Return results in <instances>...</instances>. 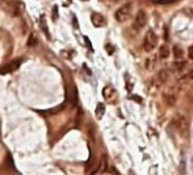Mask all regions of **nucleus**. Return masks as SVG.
Masks as SVG:
<instances>
[{
	"label": "nucleus",
	"instance_id": "1",
	"mask_svg": "<svg viewBox=\"0 0 193 175\" xmlns=\"http://www.w3.org/2000/svg\"><path fill=\"white\" fill-rule=\"evenodd\" d=\"M131 12H133V4L131 3H126V4H124L122 7H120L117 9L114 17H116V20H117L118 22H125V21H127L129 18H130Z\"/></svg>",
	"mask_w": 193,
	"mask_h": 175
},
{
	"label": "nucleus",
	"instance_id": "2",
	"mask_svg": "<svg viewBox=\"0 0 193 175\" xmlns=\"http://www.w3.org/2000/svg\"><path fill=\"white\" fill-rule=\"evenodd\" d=\"M156 45H158V37H156V34L154 33L152 30H149V32L146 33V36H145V40H143L145 50L150 53V52H152V50L156 48Z\"/></svg>",
	"mask_w": 193,
	"mask_h": 175
},
{
	"label": "nucleus",
	"instance_id": "3",
	"mask_svg": "<svg viewBox=\"0 0 193 175\" xmlns=\"http://www.w3.org/2000/svg\"><path fill=\"white\" fill-rule=\"evenodd\" d=\"M172 124L175 125V128H176L177 132H180L181 134H184L186 132V129H188V122H186L185 117L181 116V115H177L175 118H173Z\"/></svg>",
	"mask_w": 193,
	"mask_h": 175
},
{
	"label": "nucleus",
	"instance_id": "4",
	"mask_svg": "<svg viewBox=\"0 0 193 175\" xmlns=\"http://www.w3.org/2000/svg\"><path fill=\"white\" fill-rule=\"evenodd\" d=\"M146 24H147V13H146L143 9H141V11H138V13L136 16L134 27H136L137 29H142Z\"/></svg>",
	"mask_w": 193,
	"mask_h": 175
},
{
	"label": "nucleus",
	"instance_id": "5",
	"mask_svg": "<svg viewBox=\"0 0 193 175\" xmlns=\"http://www.w3.org/2000/svg\"><path fill=\"white\" fill-rule=\"evenodd\" d=\"M91 21L93 24V27L96 28H100V27H105V18L104 16H101L97 12H93L91 15Z\"/></svg>",
	"mask_w": 193,
	"mask_h": 175
},
{
	"label": "nucleus",
	"instance_id": "6",
	"mask_svg": "<svg viewBox=\"0 0 193 175\" xmlns=\"http://www.w3.org/2000/svg\"><path fill=\"white\" fill-rule=\"evenodd\" d=\"M20 63H21V61L9 62V63H7L3 68H0V74H8V72H12V71L17 70V68L20 67Z\"/></svg>",
	"mask_w": 193,
	"mask_h": 175
},
{
	"label": "nucleus",
	"instance_id": "7",
	"mask_svg": "<svg viewBox=\"0 0 193 175\" xmlns=\"http://www.w3.org/2000/svg\"><path fill=\"white\" fill-rule=\"evenodd\" d=\"M116 95V91L112 86H106L104 87V90H102V96H104L105 100H108V102H111V100L114 98Z\"/></svg>",
	"mask_w": 193,
	"mask_h": 175
},
{
	"label": "nucleus",
	"instance_id": "8",
	"mask_svg": "<svg viewBox=\"0 0 193 175\" xmlns=\"http://www.w3.org/2000/svg\"><path fill=\"white\" fill-rule=\"evenodd\" d=\"M168 70L167 68H162L159 72H158V77H156V79H158V83L159 84H163V83H166L167 80H168Z\"/></svg>",
	"mask_w": 193,
	"mask_h": 175
},
{
	"label": "nucleus",
	"instance_id": "9",
	"mask_svg": "<svg viewBox=\"0 0 193 175\" xmlns=\"http://www.w3.org/2000/svg\"><path fill=\"white\" fill-rule=\"evenodd\" d=\"M185 66H186V62H184V61L173 62V63L171 65V70H172L173 72H180L181 70H184Z\"/></svg>",
	"mask_w": 193,
	"mask_h": 175
},
{
	"label": "nucleus",
	"instance_id": "10",
	"mask_svg": "<svg viewBox=\"0 0 193 175\" xmlns=\"http://www.w3.org/2000/svg\"><path fill=\"white\" fill-rule=\"evenodd\" d=\"M104 113H105V105L102 104V103H99V104H97V107H96L95 115H96V117H97L99 120H100V118H101L102 116H104Z\"/></svg>",
	"mask_w": 193,
	"mask_h": 175
},
{
	"label": "nucleus",
	"instance_id": "11",
	"mask_svg": "<svg viewBox=\"0 0 193 175\" xmlns=\"http://www.w3.org/2000/svg\"><path fill=\"white\" fill-rule=\"evenodd\" d=\"M163 99L166 100V103L168 104V105H173V104L176 103V98H175V95H171V93H164Z\"/></svg>",
	"mask_w": 193,
	"mask_h": 175
},
{
	"label": "nucleus",
	"instance_id": "12",
	"mask_svg": "<svg viewBox=\"0 0 193 175\" xmlns=\"http://www.w3.org/2000/svg\"><path fill=\"white\" fill-rule=\"evenodd\" d=\"M41 28L43 30V33L46 34L47 38H50V33H49V28H47V24H46V20H45V16H41Z\"/></svg>",
	"mask_w": 193,
	"mask_h": 175
},
{
	"label": "nucleus",
	"instance_id": "13",
	"mask_svg": "<svg viewBox=\"0 0 193 175\" xmlns=\"http://www.w3.org/2000/svg\"><path fill=\"white\" fill-rule=\"evenodd\" d=\"M168 55H170V49L168 48H167L166 45L164 46H162V48H160V50H159V57L160 58H168Z\"/></svg>",
	"mask_w": 193,
	"mask_h": 175
},
{
	"label": "nucleus",
	"instance_id": "14",
	"mask_svg": "<svg viewBox=\"0 0 193 175\" xmlns=\"http://www.w3.org/2000/svg\"><path fill=\"white\" fill-rule=\"evenodd\" d=\"M105 170H106V158L102 157L101 161H100V166H99V168H97V171H96V172H104Z\"/></svg>",
	"mask_w": 193,
	"mask_h": 175
},
{
	"label": "nucleus",
	"instance_id": "15",
	"mask_svg": "<svg viewBox=\"0 0 193 175\" xmlns=\"http://www.w3.org/2000/svg\"><path fill=\"white\" fill-rule=\"evenodd\" d=\"M173 54H175L176 58H181L183 54H184V52H183V49L180 48L179 45H175V46H173Z\"/></svg>",
	"mask_w": 193,
	"mask_h": 175
},
{
	"label": "nucleus",
	"instance_id": "16",
	"mask_svg": "<svg viewBox=\"0 0 193 175\" xmlns=\"http://www.w3.org/2000/svg\"><path fill=\"white\" fill-rule=\"evenodd\" d=\"M57 18H58V7L55 5L53 8V20H57Z\"/></svg>",
	"mask_w": 193,
	"mask_h": 175
},
{
	"label": "nucleus",
	"instance_id": "17",
	"mask_svg": "<svg viewBox=\"0 0 193 175\" xmlns=\"http://www.w3.org/2000/svg\"><path fill=\"white\" fill-rule=\"evenodd\" d=\"M36 38L33 36H30V38H29V41H28V46H33V45H36Z\"/></svg>",
	"mask_w": 193,
	"mask_h": 175
},
{
	"label": "nucleus",
	"instance_id": "18",
	"mask_svg": "<svg viewBox=\"0 0 193 175\" xmlns=\"http://www.w3.org/2000/svg\"><path fill=\"white\" fill-rule=\"evenodd\" d=\"M188 53H189V57H191V59H193V45H192V46H189V49H188Z\"/></svg>",
	"mask_w": 193,
	"mask_h": 175
},
{
	"label": "nucleus",
	"instance_id": "19",
	"mask_svg": "<svg viewBox=\"0 0 193 175\" xmlns=\"http://www.w3.org/2000/svg\"><path fill=\"white\" fill-rule=\"evenodd\" d=\"M106 49H108L109 54H112V53H113V48H111V46H109V45H106Z\"/></svg>",
	"mask_w": 193,
	"mask_h": 175
},
{
	"label": "nucleus",
	"instance_id": "20",
	"mask_svg": "<svg viewBox=\"0 0 193 175\" xmlns=\"http://www.w3.org/2000/svg\"><path fill=\"white\" fill-rule=\"evenodd\" d=\"M100 2H109V3H116L117 0H100Z\"/></svg>",
	"mask_w": 193,
	"mask_h": 175
},
{
	"label": "nucleus",
	"instance_id": "21",
	"mask_svg": "<svg viewBox=\"0 0 193 175\" xmlns=\"http://www.w3.org/2000/svg\"><path fill=\"white\" fill-rule=\"evenodd\" d=\"M84 2H86V0H84Z\"/></svg>",
	"mask_w": 193,
	"mask_h": 175
}]
</instances>
